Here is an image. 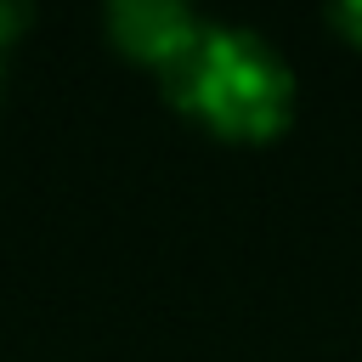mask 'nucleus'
Here are the masks:
<instances>
[{"label": "nucleus", "instance_id": "f257e3e1", "mask_svg": "<svg viewBox=\"0 0 362 362\" xmlns=\"http://www.w3.org/2000/svg\"><path fill=\"white\" fill-rule=\"evenodd\" d=\"M164 96L221 141H277L294 119L300 79L283 45L249 23H209L158 74Z\"/></svg>", "mask_w": 362, "mask_h": 362}, {"label": "nucleus", "instance_id": "f03ea898", "mask_svg": "<svg viewBox=\"0 0 362 362\" xmlns=\"http://www.w3.org/2000/svg\"><path fill=\"white\" fill-rule=\"evenodd\" d=\"M102 23H107V40L153 74H164L204 28V17L181 0H113Z\"/></svg>", "mask_w": 362, "mask_h": 362}, {"label": "nucleus", "instance_id": "7ed1b4c3", "mask_svg": "<svg viewBox=\"0 0 362 362\" xmlns=\"http://www.w3.org/2000/svg\"><path fill=\"white\" fill-rule=\"evenodd\" d=\"M28 28V6L17 0H0V74H6V51L17 45V34Z\"/></svg>", "mask_w": 362, "mask_h": 362}, {"label": "nucleus", "instance_id": "20e7f679", "mask_svg": "<svg viewBox=\"0 0 362 362\" xmlns=\"http://www.w3.org/2000/svg\"><path fill=\"white\" fill-rule=\"evenodd\" d=\"M328 23H334L351 45H362V0H339V6H328Z\"/></svg>", "mask_w": 362, "mask_h": 362}]
</instances>
